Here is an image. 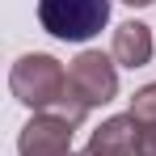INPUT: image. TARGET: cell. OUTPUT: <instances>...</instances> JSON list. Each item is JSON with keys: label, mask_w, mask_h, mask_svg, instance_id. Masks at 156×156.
I'll use <instances>...</instances> for the list:
<instances>
[{"label": "cell", "mask_w": 156, "mask_h": 156, "mask_svg": "<svg viewBox=\"0 0 156 156\" xmlns=\"http://www.w3.org/2000/svg\"><path fill=\"white\" fill-rule=\"evenodd\" d=\"M38 21L51 38L89 42L110 21V0H38Z\"/></svg>", "instance_id": "7a4b0ae2"}, {"label": "cell", "mask_w": 156, "mask_h": 156, "mask_svg": "<svg viewBox=\"0 0 156 156\" xmlns=\"http://www.w3.org/2000/svg\"><path fill=\"white\" fill-rule=\"evenodd\" d=\"M127 4H152V0H127Z\"/></svg>", "instance_id": "ba28073f"}, {"label": "cell", "mask_w": 156, "mask_h": 156, "mask_svg": "<svg viewBox=\"0 0 156 156\" xmlns=\"http://www.w3.org/2000/svg\"><path fill=\"white\" fill-rule=\"evenodd\" d=\"M80 156H93V152H80Z\"/></svg>", "instance_id": "9c48e42d"}, {"label": "cell", "mask_w": 156, "mask_h": 156, "mask_svg": "<svg viewBox=\"0 0 156 156\" xmlns=\"http://www.w3.org/2000/svg\"><path fill=\"white\" fill-rule=\"evenodd\" d=\"M84 152H93V156H139V122L131 114L105 118L101 127L89 135Z\"/></svg>", "instance_id": "5b68a950"}, {"label": "cell", "mask_w": 156, "mask_h": 156, "mask_svg": "<svg viewBox=\"0 0 156 156\" xmlns=\"http://www.w3.org/2000/svg\"><path fill=\"white\" fill-rule=\"evenodd\" d=\"M72 122L59 118V114H34L26 127H21V139H17V152L21 156H72Z\"/></svg>", "instance_id": "277c9868"}, {"label": "cell", "mask_w": 156, "mask_h": 156, "mask_svg": "<svg viewBox=\"0 0 156 156\" xmlns=\"http://www.w3.org/2000/svg\"><path fill=\"white\" fill-rule=\"evenodd\" d=\"M131 118L139 122V156H156V80L131 97Z\"/></svg>", "instance_id": "52a82bcc"}, {"label": "cell", "mask_w": 156, "mask_h": 156, "mask_svg": "<svg viewBox=\"0 0 156 156\" xmlns=\"http://www.w3.org/2000/svg\"><path fill=\"white\" fill-rule=\"evenodd\" d=\"M68 89L76 93L80 105H105L114 101L118 93V72H114V59H105L101 51H80L68 68Z\"/></svg>", "instance_id": "3957f363"}, {"label": "cell", "mask_w": 156, "mask_h": 156, "mask_svg": "<svg viewBox=\"0 0 156 156\" xmlns=\"http://www.w3.org/2000/svg\"><path fill=\"white\" fill-rule=\"evenodd\" d=\"M114 63H122V68H144L148 59H152V30L144 26V21H122V26L114 30Z\"/></svg>", "instance_id": "8992f818"}, {"label": "cell", "mask_w": 156, "mask_h": 156, "mask_svg": "<svg viewBox=\"0 0 156 156\" xmlns=\"http://www.w3.org/2000/svg\"><path fill=\"white\" fill-rule=\"evenodd\" d=\"M9 89L34 114H47V110L55 114L63 105V97H68V72L51 55H21L13 63V72H9Z\"/></svg>", "instance_id": "6da1fadb"}]
</instances>
